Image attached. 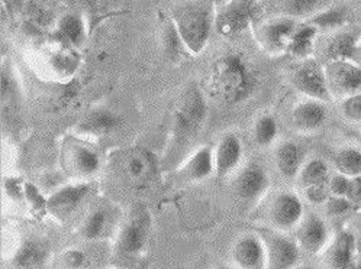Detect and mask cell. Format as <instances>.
<instances>
[{"instance_id": "6da1fadb", "label": "cell", "mask_w": 361, "mask_h": 269, "mask_svg": "<svg viewBox=\"0 0 361 269\" xmlns=\"http://www.w3.org/2000/svg\"><path fill=\"white\" fill-rule=\"evenodd\" d=\"M254 67L240 52H228L215 60L209 73V89L225 104L245 101L255 90Z\"/></svg>"}, {"instance_id": "7a4b0ae2", "label": "cell", "mask_w": 361, "mask_h": 269, "mask_svg": "<svg viewBox=\"0 0 361 269\" xmlns=\"http://www.w3.org/2000/svg\"><path fill=\"white\" fill-rule=\"evenodd\" d=\"M170 19L176 25L188 51L197 56L208 45L212 30L215 28V4H174L170 9Z\"/></svg>"}, {"instance_id": "3957f363", "label": "cell", "mask_w": 361, "mask_h": 269, "mask_svg": "<svg viewBox=\"0 0 361 269\" xmlns=\"http://www.w3.org/2000/svg\"><path fill=\"white\" fill-rule=\"evenodd\" d=\"M298 25L299 20L276 15L254 25V38L267 56L279 57L288 54Z\"/></svg>"}, {"instance_id": "277c9868", "label": "cell", "mask_w": 361, "mask_h": 269, "mask_svg": "<svg viewBox=\"0 0 361 269\" xmlns=\"http://www.w3.org/2000/svg\"><path fill=\"white\" fill-rule=\"evenodd\" d=\"M260 5L248 0H231L215 6V28L225 38H235L257 20Z\"/></svg>"}, {"instance_id": "5b68a950", "label": "cell", "mask_w": 361, "mask_h": 269, "mask_svg": "<svg viewBox=\"0 0 361 269\" xmlns=\"http://www.w3.org/2000/svg\"><path fill=\"white\" fill-rule=\"evenodd\" d=\"M305 214L303 203L298 194L292 192H277L263 210L266 226L279 232L295 230Z\"/></svg>"}, {"instance_id": "8992f818", "label": "cell", "mask_w": 361, "mask_h": 269, "mask_svg": "<svg viewBox=\"0 0 361 269\" xmlns=\"http://www.w3.org/2000/svg\"><path fill=\"white\" fill-rule=\"evenodd\" d=\"M267 256V269H296L302 251L293 236L271 227H262L259 232Z\"/></svg>"}, {"instance_id": "52a82bcc", "label": "cell", "mask_w": 361, "mask_h": 269, "mask_svg": "<svg viewBox=\"0 0 361 269\" xmlns=\"http://www.w3.org/2000/svg\"><path fill=\"white\" fill-rule=\"evenodd\" d=\"M208 115V104H206L202 90L192 85L178 99L174 109V132L180 138H186L195 133L203 123Z\"/></svg>"}, {"instance_id": "ba28073f", "label": "cell", "mask_w": 361, "mask_h": 269, "mask_svg": "<svg viewBox=\"0 0 361 269\" xmlns=\"http://www.w3.org/2000/svg\"><path fill=\"white\" fill-rule=\"evenodd\" d=\"M289 83L295 90L306 96V99L319 100L322 103L332 101L326 85L325 70L314 58L299 61L289 73Z\"/></svg>"}, {"instance_id": "9c48e42d", "label": "cell", "mask_w": 361, "mask_h": 269, "mask_svg": "<svg viewBox=\"0 0 361 269\" xmlns=\"http://www.w3.org/2000/svg\"><path fill=\"white\" fill-rule=\"evenodd\" d=\"M324 70L332 100L361 94V65L353 60L326 61Z\"/></svg>"}, {"instance_id": "30bf717a", "label": "cell", "mask_w": 361, "mask_h": 269, "mask_svg": "<svg viewBox=\"0 0 361 269\" xmlns=\"http://www.w3.org/2000/svg\"><path fill=\"white\" fill-rule=\"evenodd\" d=\"M269 188L270 175L263 165L257 163H250L240 168L232 184L237 199L247 206L260 203L266 197Z\"/></svg>"}, {"instance_id": "8fae6325", "label": "cell", "mask_w": 361, "mask_h": 269, "mask_svg": "<svg viewBox=\"0 0 361 269\" xmlns=\"http://www.w3.org/2000/svg\"><path fill=\"white\" fill-rule=\"evenodd\" d=\"M295 240L306 255H322L329 245V227L326 222L314 211H305L302 220L295 229Z\"/></svg>"}, {"instance_id": "7c38bea8", "label": "cell", "mask_w": 361, "mask_h": 269, "mask_svg": "<svg viewBox=\"0 0 361 269\" xmlns=\"http://www.w3.org/2000/svg\"><path fill=\"white\" fill-rule=\"evenodd\" d=\"M122 116L108 107H94L89 111L75 125L79 139H99L116 132L122 126Z\"/></svg>"}, {"instance_id": "4fadbf2b", "label": "cell", "mask_w": 361, "mask_h": 269, "mask_svg": "<svg viewBox=\"0 0 361 269\" xmlns=\"http://www.w3.org/2000/svg\"><path fill=\"white\" fill-rule=\"evenodd\" d=\"M63 164L67 173L77 178L94 175L102 164L99 154L92 149L83 139L67 144L63 151Z\"/></svg>"}, {"instance_id": "5bb4252c", "label": "cell", "mask_w": 361, "mask_h": 269, "mask_svg": "<svg viewBox=\"0 0 361 269\" xmlns=\"http://www.w3.org/2000/svg\"><path fill=\"white\" fill-rule=\"evenodd\" d=\"M231 258L238 269H267V256L259 233L241 234L231 248Z\"/></svg>"}, {"instance_id": "9a60e30c", "label": "cell", "mask_w": 361, "mask_h": 269, "mask_svg": "<svg viewBox=\"0 0 361 269\" xmlns=\"http://www.w3.org/2000/svg\"><path fill=\"white\" fill-rule=\"evenodd\" d=\"M244 156L243 141L235 133H225L219 142L214 146L215 175L218 178H226L241 168Z\"/></svg>"}, {"instance_id": "2e32d148", "label": "cell", "mask_w": 361, "mask_h": 269, "mask_svg": "<svg viewBox=\"0 0 361 269\" xmlns=\"http://www.w3.org/2000/svg\"><path fill=\"white\" fill-rule=\"evenodd\" d=\"M89 192L90 187L86 182L63 185L47 199L45 210L53 218L64 220L79 207V204L86 199Z\"/></svg>"}, {"instance_id": "e0dca14e", "label": "cell", "mask_w": 361, "mask_h": 269, "mask_svg": "<svg viewBox=\"0 0 361 269\" xmlns=\"http://www.w3.org/2000/svg\"><path fill=\"white\" fill-rule=\"evenodd\" d=\"M328 119L326 103L314 99L299 101L290 113L292 126L300 133H312L319 130Z\"/></svg>"}, {"instance_id": "ac0fdd59", "label": "cell", "mask_w": 361, "mask_h": 269, "mask_svg": "<svg viewBox=\"0 0 361 269\" xmlns=\"http://www.w3.org/2000/svg\"><path fill=\"white\" fill-rule=\"evenodd\" d=\"M49 251L44 240L37 237L22 239L9 258L11 269H41Z\"/></svg>"}, {"instance_id": "d6986e66", "label": "cell", "mask_w": 361, "mask_h": 269, "mask_svg": "<svg viewBox=\"0 0 361 269\" xmlns=\"http://www.w3.org/2000/svg\"><path fill=\"white\" fill-rule=\"evenodd\" d=\"M355 237L351 232L343 230L335 234L322 256L329 269H348L354 265Z\"/></svg>"}, {"instance_id": "ffe728a7", "label": "cell", "mask_w": 361, "mask_h": 269, "mask_svg": "<svg viewBox=\"0 0 361 269\" xmlns=\"http://www.w3.org/2000/svg\"><path fill=\"white\" fill-rule=\"evenodd\" d=\"M147 240L145 227L135 220L123 223L115 237L114 251L121 256H137L142 252Z\"/></svg>"}, {"instance_id": "44dd1931", "label": "cell", "mask_w": 361, "mask_h": 269, "mask_svg": "<svg viewBox=\"0 0 361 269\" xmlns=\"http://www.w3.org/2000/svg\"><path fill=\"white\" fill-rule=\"evenodd\" d=\"M86 22L75 12L61 15L54 25L56 38L66 46L79 48L86 41Z\"/></svg>"}, {"instance_id": "7402d4cb", "label": "cell", "mask_w": 361, "mask_h": 269, "mask_svg": "<svg viewBox=\"0 0 361 269\" xmlns=\"http://www.w3.org/2000/svg\"><path fill=\"white\" fill-rule=\"evenodd\" d=\"M180 174L188 181L197 182L209 178L215 174V163H214V148L209 145L200 146L196 149L180 168Z\"/></svg>"}, {"instance_id": "603a6c76", "label": "cell", "mask_w": 361, "mask_h": 269, "mask_svg": "<svg viewBox=\"0 0 361 269\" xmlns=\"http://www.w3.org/2000/svg\"><path fill=\"white\" fill-rule=\"evenodd\" d=\"M274 161L280 175L286 180H296L305 163L302 148L292 141H283L276 146Z\"/></svg>"}, {"instance_id": "cb8c5ba5", "label": "cell", "mask_w": 361, "mask_h": 269, "mask_svg": "<svg viewBox=\"0 0 361 269\" xmlns=\"http://www.w3.org/2000/svg\"><path fill=\"white\" fill-rule=\"evenodd\" d=\"M318 32L319 31L315 26L309 25L307 22H299L288 49L289 56L295 57L299 61L311 60L317 48Z\"/></svg>"}, {"instance_id": "d4e9b609", "label": "cell", "mask_w": 361, "mask_h": 269, "mask_svg": "<svg viewBox=\"0 0 361 269\" xmlns=\"http://www.w3.org/2000/svg\"><path fill=\"white\" fill-rule=\"evenodd\" d=\"M151 164L147 152L134 149L125 154L122 159V173L133 184H145L152 175Z\"/></svg>"}, {"instance_id": "484cf974", "label": "cell", "mask_w": 361, "mask_h": 269, "mask_svg": "<svg viewBox=\"0 0 361 269\" xmlns=\"http://www.w3.org/2000/svg\"><path fill=\"white\" fill-rule=\"evenodd\" d=\"M331 4L319 2V0H286V2L276 4L277 16H286L295 20L312 18Z\"/></svg>"}, {"instance_id": "4316f807", "label": "cell", "mask_w": 361, "mask_h": 269, "mask_svg": "<svg viewBox=\"0 0 361 269\" xmlns=\"http://www.w3.org/2000/svg\"><path fill=\"white\" fill-rule=\"evenodd\" d=\"M160 44H161L164 56L171 63H178L183 58L185 54L189 52L170 16L163 22L161 31H160Z\"/></svg>"}, {"instance_id": "83f0119b", "label": "cell", "mask_w": 361, "mask_h": 269, "mask_svg": "<svg viewBox=\"0 0 361 269\" xmlns=\"http://www.w3.org/2000/svg\"><path fill=\"white\" fill-rule=\"evenodd\" d=\"M296 181L302 190H306V188H309V187L328 184V181H329L328 164L321 158L306 159L299 171Z\"/></svg>"}, {"instance_id": "f1b7e54d", "label": "cell", "mask_w": 361, "mask_h": 269, "mask_svg": "<svg viewBox=\"0 0 361 269\" xmlns=\"http://www.w3.org/2000/svg\"><path fill=\"white\" fill-rule=\"evenodd\" d=\"M358 45V32H340L332 37L325 48L326 61L351 60Z\"/></svg>"}, {"instance_id": "f546056e", "label": "cell", "mask_w": 361, "mask_h": 269, "mask_svg": "<svg viewBox=\"0 0 361 269\" xmlns=\"http://www.w3.org/2000/svg\"><path fill=\"white\" fill-rule=\"evenodd\" d=\"M277 134H279V125L271 115L264 113L254 120L252 129H251V138L259 148L271 146L277 139Z\"/></svg>"}, {"instance_id": "4dcf8cb0", "label": "cell", "mask_w": 361, "mask_h": 269, "mask_svg": "<svg viewBox=\"0 0 361 269\" xmlns=\"http://www.w3.org/2000/svg\"><path fill=\"white\" fill-rule=\"evenodd\" d=\"M305 22L315 26L318 31L340 30L341 26H344L347 23V11L344 8L329 5Z\"/></svg>"}, {"instance_id": "1f68e13d", "label": "cell", "mask_w": 361, "mask_h": 269, "mask_svg": "<svg viewBox=\"0 0 361 269\" xmlns=\"http://www.w3.org/2000/svg\"><path fill=\"white\" fill-rule=\"evenodd\" d=\"M334 165L338 174L354 178L361 175V151L353 146L341 148L334 155Z\"/></svg>"}, {"instance_id": "d6a6232c", "label": "cell", "mask_w": 361, "mask_h": 269, "mask_svg": "<svg viewBox=\"0 0 361 269\" xmlns=\"http://www.w3.org/2000/svg\"><path fill=\"white\" fill-rule=\"evenodd\" d=\"M105 226L106 213L100 208H94L80 222L79 227H77V234L86 242H93L102 236L103 230H105Z\"/></svg>"}, {"instance_id": "836d02e7", "label": "cell", "mask_w": 361, "mask_h": 269, "mask_svg": "<svg viewBox=\"0 0 361 269\" xmlns=\"http://www.w3.org/2000/svg\"><path fill=\"white\" fill-rule=\"evenodd\" d=\"M23 5H25V15H27L28 22L37 26V28H48L49 25L53 23L56 25L53 19V13H51V11L45 5L37 4V2H30Z\"/></svg>"}, {"instance_id": "e575fe53", "label": "cell", "mask_w": 361, "mask_h": 269, "mask_svg": "<svg viewBox=\"0 0 361 269\" xmlns=\"http://www.w3.org/2000/svg\"><path fill=\"white\" fill-rule=\"evenodd\" d=\"M54 263L59 269H82L86 263V255L80 249H66L57 255Z\"/></svg>"}, {"instance_id": "d590c367", "label": "cell", "mask_w": 361, "mask_h": 269, "mask_svg": "<svg viewBox=\"0 0 361 269\" xmlns=\"http://www.w3.org/2000/svg\"><path fill=\"white\" fill-rule=\"evenodd\" d=\"M325 214L328 218H343L347 213L354 210L351 201L345 197H337V196H329L326 203L324 204Z\"/></svg>"}, {"instance_id": "8d00e7d4", "label": "cell", "mask_w": 361, "mask_h": 269, "mask_svg": "<svg viewBox=\"0 0 361 269\" xmlns=\"http://www.w3.org/2000/svg\"><path fill=\"white\" fill-rule=\"evenodd\" d=\"M341 113L350 122H361V94L341 100Z\"/></svg>"}, {"instance_id": "74e56055", "label": "cell", "mask_w": 361, "mask_h": 269, "mask_svg": "<svg viewBox=\"0 0 361 269\" xmlns=\"http://www.w3.org/2000/svg\"><path fill=\"white\" fill-rule=\"evenodd\" d=\"M328 188H329L331 196L348 199L350 188H351V178L338 173L334 174L332 177H329Z\"/></svg>"}, {"instance_id": "f35d334b", "label": "cell", "mask_w": 361, "mask_h": 269, "mask_svg": "<svg viewBox=\"0 0 361 269\" xmlns=\"http://www.w3.org/2000/svg\"><path fill=\"white\" fill-rule=\"evenodd\" d=\"M303 194L309 203L315 204V206H324L331 196L328 184L309 187V188H306V190H303Z\"/></svg>"}, {"instance_id": "ab89813d", "label": "cell", "mask_w": 361, "mask_h": 269, "mask_svg": "<svg viewBox=\"0 0 361 269\" xmlns=\"http://www.w3.org/2000/svg\"><path fill=\"white\" fill-rule=\"evenodd\" d=\"M348 200L351 201L354 210H361V175L351 178Z\"/></svg>"}, {"instance_id": "60d3db41", "label": "cell", "mask_w": 361, "mask_h": 269, "mask_svg": "<svg viewBox=\"0 0 361 269\" xmlns=\"http://www.w3.org/2000/svg\"><path fill=\"white\" fill-rule=\"evenodd\" d=\"M216 269H238V268H235V266H229V265H221V266H218Z\"/></svg>"}, {"instance_id": "b9f144b4", "label": "cell", "mask_w": 361, "mask_h": 269, "mask_svg": "<svg viewBox=\"0 0 361 269\" xmlns=\"http://www.w3.org/2000/svg\"><path fill=\"white\" fill-rule=\"evenodd\" d=\"M348 269H361V268H357V266H355V265H353V266H350V268H348Z\"/></svg>"}, {"instance_id": "7bdbcfd3", "label": "cell", "mask_w": 361, "mask_h": 269, "mask_svg": "<svg viewBox=\"0 0 361 269\" xmlns=\"http://www.w3.org/2000/svg\"><path fill=\"white\" fill-rule=\"evenodd\" d=\"M296 269H311V268H299V266H298Z\"/></svg>"}]
</instances>
